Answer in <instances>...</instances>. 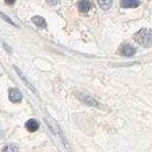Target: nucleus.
Instances as JSON below:
<instances>
[{
	"label": "nucleus",
	"instance_id": "f257e3e1",
	"mask_svg": "<svg viewBox=\"0 0 152 152\" xmlns=\"http://www.w3.org/2000/svg\"><path fill=\"white\" fill-rule=\"evenodd\" d=\"M134 40L144 46V48H150L152 46V30L150 28H141L140 31H138L134 36Z\"/></svg>",
	"mask_w": 152,
	"mask_h": 152
},
{
	"label": "nucleus",
	"instance_id": "f03ea898",
	"mask_svg": "<svg viewBox=\"0 0 152 152\" xmlns=\"http://www.w3.org/2000/svg\"><path fill=\"white\" fill-rule=\"evenodd\" d=\"M8 97H10V100H11L12 102L19 103V102L21 101V99H23V95H21V93H20L18 89L11 88V89L8 90Z\"/></svg>",
	"mask_w": 152,
	"mask_h": 152
},
{
	"label": "nucleus",
	"instance_id": "7ed1b4c3",
	"mask_svg": "<svg viewBox=\"0 0 152 152\" xmlns=\"http://www.w3.org/2000/svg\"><path fill=\"white\" fill-rule=\"evenodd\" d=\"M77 97H78L82 102H84L86 104H89V106H93V107H100V103H99L95 99H93L91 96L83 95V94H77Z\"/></svg>",
	"mask_w": 152,
	"mask_h": 152
},
{
	"label": "nucleus",
	"instance_id": "20e7f679",
	"mask_svg": "<svg viewBox=\"0 0 152 152\" xmlns=\"http://www.w3.org/2000/svg\"><path fill=\"white\" fill-rule=\"evenodd\" d=\"M120 53H121L122 56L131 57V56H133V55L135 53V48H133V46L129 45V44H126V45H124V46L120 49Z\"/></svg>",
	"mask_w": 152,
	"mask_h": 152
},
{
	"label": "nucleus",
	"instance_id": "39448f33",
	"mask_svg": "<svg viewBox=\"0 0 152 152\" xmlns=\"http://www.w3.org/2000/svg\"><path fill=\"white\" fill-rule=\"evenodd\" d=\"M14 70L17 71V74H18V75H19V77L21 78V81H23V82H24V83L26 84V87H27L28 89H31V90H32L33 93H37L36 88H34V87L32 86V83H31V82H28V81H27V78H26V77H25V75H24V74L21 72V70H20V69L18 68V66H14Z\"/></svg>",
	"mask_w": 152,
	"mask_h": 152
},
{
	"label": "nucleus",
	"instance_id": "423d86ee",
	"mask_svg": "<svg viewBox=\"0 0 152 152\" xmlns=\"http://www.w3.org/2000/svg\"><path fill=\"white\" fill-rule=\"evenodd\" d=\"M140 4L139 0H120V5L122 8H134Z\"/></svg>",
	"mask_w": 152,
	"mask_h": 152
},
{
	"label": "nucleus",
	"instance_id": "0eeeda50",
	"mask_svg": "<svg viewBox=\"0 0 152 152\" xmlns=\"http://www.w3.org/2000/svg\"><path fill=\"white\" fill-rule=\"evenodd\" d=\"M25 126H26V129H27V131H30V132H34V131L38 129L39 124H38L37 120H34V119H30V120L26 121Z\"/></svg>",
	"mask_w": 152,
	"mask_h": 152
},
{
	"label": "nucleus",
	"instance_id": "6e6552de",
	"mask_svg": "<svg viewBox=\"0 0 152 152\" xmlns=\"http://www.w3.org/2000/svg\"><path fill=\"white\" fill-rule=\"evenodd\" d=\"M91 2H90V0H81L80 2H78V10L81 11V12H88L90 8H91Z\"/></svg>",
	"mask_w": 152,
	"mask_h": 152
},
{
	"label": "nucleus",
	"instance_id": "1a4fd4ad",
	"mask_svg": "<svg viewBox=\"0 0 152 152\" xmlns=\"http://www.w3.org/2000/svg\"><path fill=\"white\" fill-rule=\"evenodd\" d=\"M32 21H33L37 26H39V27H46V21L44 20V18H43V17L34 15V17L32 18Z\"/></svg>",
	"mask_w": 152,
	"mask_h": 152
},
{
	"label": "nucleus",
	"instance_id": "9d476101",
	"mask_svg": "<svg viewBox=\"0 0 152 152\" xmlns=\"http://www.w3.org/2000/svg\"><path fill=\"white\" fill-rule=\"evenodd\" d=\"M97 2L100 5V7L102 10H104V11L109 10L110 6H112V0H97Z\"/></svg>",
	"mask_w": 152,
	"mask_h": 152
},
{
	"label": "nucleus",
	"instance_id": "9b49d317",
	"mask_svg": "<svg viewBox=\"0 0 152 152\" xmlns=\"http://www.w3.org/2000/svg\"><path fill=\"white\" fill-rule=\"evenodd\" d=\"M4 150H6V151H7V150H13V151H15V150H18V148H17L15 146H6Z\"/></svg>",
	"mask_w": 152,
	"mask_h": 152
},
{
	"label": "nucleus",
	"instance_id": "f8f14e48",
	"mask_svg": "<svg viewBox=\"0 0 152 152\" xmlns=\"http://www.w3.org/2000/svg\"><path fill=\"white\" fill-rule=\"evenodd\" d=\"M46 1H48L50 5H56V4L58 2V0H46Z\"/></svg>",
	"mask_w": 152,
	"mask_h": 152
},
{
	"label": "nucleus",
	"instance_id": "ddd939ff",
	"mask_svg": "<svg viewBox=\"0 0 152 152\" xmlns=\"http://www.w3.org/2000/svg\"><path fill=\"white\" fill-rule=\"evenodd\" d=\"M5 1H6V4H8V5H12L15 0H5Z\"/></svg>",
	"mask_w": 152,
	"mask_h": 152
}]
</instances>
